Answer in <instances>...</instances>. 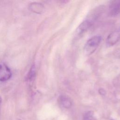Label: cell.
Listing matches in <instances>:
<instances>
[{"mask_svg": "<svg viewBox=\"0 0 120 120\" xmlns=\"http://www.w3.org/2000/svg\"><path fill=\"white\" fill-rule=\"evenodd\" d=\"M99 93L100 94H101L102 95H105V91L104 89H100L99 90Z\"/></svg>", "mask_w": 120, "mask_h": 120, "instance_id": "30bf717a", "label": "cell"}, {"mask_svg": "<svg viewBox=\"0 0 120 120\" xmlns=\"http://www.w3.org/2000/svg\"><path fill=\"white\" fill-rule=\"evenodd\" d=\"M110 13L112 16H115L120 12V0L112 1L110 6Z\"/></svg>", "mask_w": 120, "mask_h": 120, "instance_id": "5b68a950", "label": "cell"}, {"mask_svg": "<svg viewBox=\"0 0 120 120\" xmlns=\"http://www.w3.org/2000/svg\"><path fill=\"white\" fill-rule=\"evenodd\" d=\"M60 101L61 105L66 108H69L72 105V103L70 99L64 96H61L60 97Z\"/></svg>", "mask_w": 120, "mask_h": 120, "instance_id": "52a82bcc", "label": "cell"}, {"mask_svg": "<svg viewBox=\"0 0 120 120\" xmlns=\"http://www.w3.org/2000/svg\"><path fill=\"white\" fill-rule=\"evenodd\" d=\"M36 76V68L35 66L33 65L31 67L30 71L27 75V80L29 83H32L34 80Z\"/></svg>", "mask_w": 120, "mask_h": 120, "instance_id": "ba28073f", "label": "cell"}, {"mask_svg": "<svg viewBox=\"0 0 120 120\" xmlns=\"http://www.w3.org/2000/svg\"><path fill=\"white\" fill-rule=\"evenodd\" d=\"M100 11H101L100 8H97L95 11H92L88 18L82 22L76 29L75 35L77 36L80 35L89 29L99 16Z\"/></svg>", "mask_w": 120, "mask_h": 120, "instance_id": "6da1fadb", "label": "cell"}, {"mask_svg": "<svg viewBox=\"0 0 120 120\" xmlns=\"http://www.w3.org/2000/svg\"><path fill=\"white\" fill-rule=\"evenodd\" d=\"M102 39V38L99 36H95L89 39L84 47L85 53L89 55L92 53L98 46Z\"/></svg>", "mask_w": 120, "mask_h": 120, "instance_id": "7a4b0ae2", "label": "cell"}, {"mask_svg": "<svg viewBox=\"0 0 120 120\" xmlns=\"http://www.w3.org/2000/svg\"><path fill=\"white\" fill-rule=\"evenodd\" d=\"M1 102H2V99L1 97H0V105H1Z\"/></svg>", "mask_w": 120, "mask_h": 120, "instance_id": "8fae6325", "label": "cell"}, {"mask_svg": "<svg viewBox=\"0 0 120 120\" xmlns=\"http://www.w3.org/2000/svg\"><path fill=\"white\" fill-rule=\"evenodd\" d=\"M44 6L39 3L33 2L29 5L30 9L33 12L41 14L44 10Z\"/></svg>", "mask_w": 120, "mask_h": 120, "instance_id": "8992f818", "label": "cell"}, {"mask_svg": "<svg viewBox=\"0 0 120 120\" xmlns=\"http://www.w3.org/2000/svg\"><path fill=\"white\" fill-rule=\"evenodd\" d=\"M12 72L9 68L5 63L0 64V81L5 82L11 78Z\"/></svg>", "mask_w": 120, "mask_h": 120, "instance_id": "3957f363", "label": "cell"}, {"mask_svg": "<svg viewBox=\"0 0 120 120\" xmlns=\"http://www.w3.org/2000/svg\"><path fill=\"white\" fill-rule=\"evenodd\" d=\"M120 39V30L111 33L106 39L107 44L110 46L115 45Z\"/></svg>", "mask_w": 120, "mask_h": 120, "instance_id": "277c9868", "label": "cell"}, {"mask_svg": "<svg viewBox=\"0 0 120 120\" xmlns=\"http://www.w3.org/2000/svg\"><path fill=\"white\" fill-rule=\"evenodd\" d=\"M83 120H96L93 112L92 111H89L85 113L83 116Z\"/></svg>", "mask_w": 120, "mask_h": 120, "instance_id": "9c48e42d", "label": "cell"}]
</instances>
